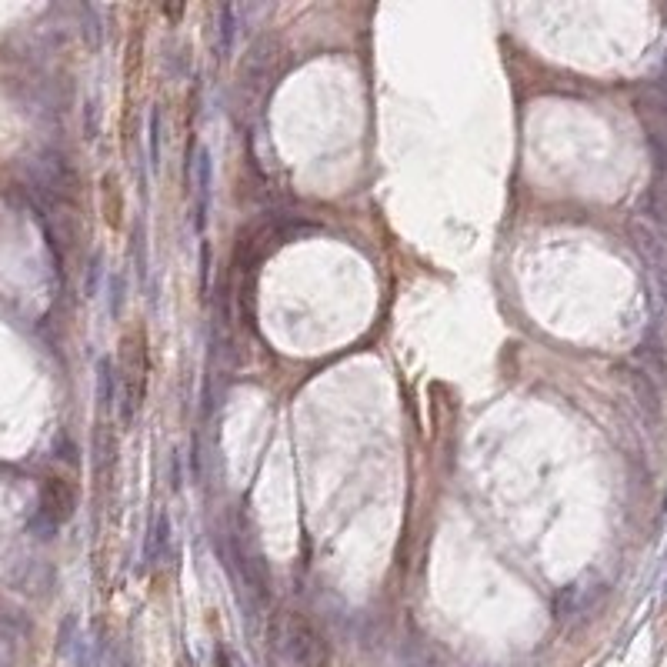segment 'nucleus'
<instances>
[{
    "instance_id": "1",
    "label": "nucleus",
    "mask_w": 667,
    "mask_h": 667,
    "mask_svg": "<svg viewBox=\"0 0 667 667\" xmlns=\"http://www.w3.org/2000/svg\"><path fill=\"white\" fill-rule=\"evenodd\" d=\"M274 667H331V647L301 611H281L271 624Z\"/></svg>"
},
{
    "instance_id": "2",
    "label": "nucleus",
    "mask_w": 667,
    "mask_h": 667,
    "mask_svg": "<svg viewBox=\"0 0 667 667\" xmlns=\"http://www.w3.org/2000/svg\"><path fill=\"white\" fill-rule=\"evenodd\" d=\"M117 407H121V424H134V417L141 414L144 397H147V381H151V347H147V327L144 321H134L121 334V347H117Z\"/></svg>"
},
{
    "instance_id": "3",
    "label": "nucleus",
    "mask_w": 667,
    "mask_h": 667,
    "mask_svg": "<svg viewBox=\"0 0 667 667\" xmlns=\"http://www.w3.org/2000/svg\"><path fill=\"white\" fill-rule=\"evenodd\" d=\"M74 504H77V494L74 487L64 481V477H51V481H44V491H41V521L47 524V531H57L67 517L74 514Z\"/></svg>"
},
{
    "instance_id": "4",
    "label": "nucleus",
    "mask_w": 667,
    "mask_h": 667,
    "mask_svg": "<svg viewBox=\"0 0 667 667\" xmlns=\"http://www.w3.org/2000/svg\"><path fill=\"white\" fill-rule=\"evenodd\" d=\"M101 194H104V217H107V224L121 227L124 224V187H121V181H117L114 174H107Z\"/></svg>"
}]
</instances>
